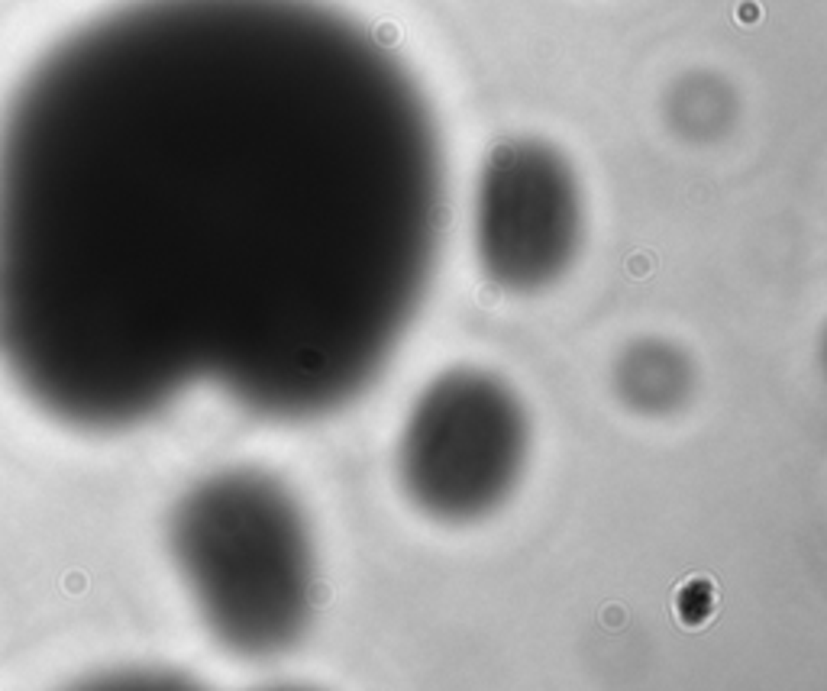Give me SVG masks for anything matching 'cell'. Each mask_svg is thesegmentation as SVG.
Returning <instances> with one entry per match:
<instances>
[{
    "label": "cell",
    "mask_w": 827,
    "mask_h": 691,
    "mask_svg": "<svg viewBox=\"0 0 827 691\" xmlns=\"http://www.w3.org/2000/svg\"><path fill=\"white\" fill-rule=\"evenodd\" d=\"M446 165L407 68L323 0H130L0 120V362L113 430L210 382L339 411L436 271Z\"/></svg>",
    "instance_id": "obj_1"
},
{
    "label": "cell",
    "mask_w": 827,
    "mask_h": 691,
    "mask_svg": "<svg viewBox=\"0 0 827 691\" xmlns=\"http://www.w3.org/2000/svg\"><path fill=\"white\" fill-rule=\"evenodd\" d=\"M171 556L210 633L268 659L301 643L317 598V556L301 501L262 468L201 478L169 520Z\"/></svg>",
    "instance_id": "obj_2"
},
{
    "label": "cell",
    "mask_w": 827,
    "mask_h": 691,
    "mask_svg": "<svg viewBox=\"0 0 827 691\" xmlns=\"http://www.w3.org/2000/svg\"><path fill=\"white\" fill-rule=\"evenodd\" d=\"M530 459V417L501 375L446 368L414 401L398 443V475L420 514L475 523L517 491Z\"/></svg>",
    "instance_id": "obj_3"
},
{
    "label": "cell",
    "mask_w": 827,
    "mask_h": 691,
    "mask_svg": "<svg viewBox=\"0 0 827 691\" xmlns=\"http://www.w3.org/2000/svg\"><path fill=\"white\" fill-rule=\"evenodd\" d=\"M582 230V187L556 146L517 136L488 152L475 191V255L491 284L546 291L572 268Z\"/></svg>",
    "instance_id": "obj_4"
},
{
    "label": "cell",
    "mask_w": 827,
    "mask_h": 691,
    "mask_svg": "<svg viewBox=\"0 0 827 691\" xmlns=\"http://www.w3.org/2000/svg\"><path fill=\"white\" fill-rule=\"evenodd\" d=\"M695 368L685 349L666 339H637L614 362V391L633 413L666 417L688 401Z\"/></svg>",
    "instance_id": "obj_5"
}]
</instances>
